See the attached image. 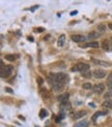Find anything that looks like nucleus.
I'll return each mask as SVG.
<instances>
[{
	"label": "nucleus",
	"instance_id": "obj_10",
	"mask_svg": "<svg viewBox=\"0 0 112 127\" xmlns=\"http://www.w3.org/2000/svg\"><path fill=\"white\" fill-rule=\"evenodd\" d=\"M106 115H107V112H103V110H101V112H97L91 117V121H92V122H95L100 116H106Z\"/></svg>",
	"mask_w": 112,
	"mask_h": 127
},
{
	"label": "nucleus",
	"instance_id": "obj_12",
	"mask_svg": "<svg viewBox=\"0 0 112 127\" xmlns=\"http://www.w3.org/2000/svg\"><path fill=\"white\" fill-rule=\"evenodd\" d=\"M88 121L87 120H83V121H80V122L76 123L74 125V127H88Z\"/></svg>",
	"mask_w": 112,
	"mask_h": 127
},
{
	"label": "nucleus",
	"instance_id": "obj_26",
	"mask_svg": "<svg viewBox=\"0 0 112 127\" xmlns=\"http://www.w3.org/2000/svg\"><path fill=\"white\" fill-rule=\"evenodd\" d=\"M5 91H6V92H8V93H14V92L12 91V90H10V89H8V88H5Z\"/></svg>",
	"mask_w": 112,
	"mask_h": 127
},
{
	"label": "nucleus",
	"instance_id": "obj_8",
	"mask_svg": "<svg viewBox=\"0 0 112 127\" xmlns=\"http://www.w3.org/2000/svg\"><path fill=\"white\" fill-rule=\"evenodd\" d=\"M102 46H103V49L106 50V51H110V50H112V44H111L110 40H105V41H103Z\"/></svg>",
	"mask_w": 112,
	"mask_h": 127
},
{
	"label": "nucleus",
	"instance_id": "obj_9",
	"mask_svg": "<svg viewBox=\"0 0 112 127\" xmlns=\"http://www.w3.org/2000/svg\"><path fill=\"white\" fill-rule=\"evenodd\" d=\"M82 47L83 48H99L100 46L98 42H88V43L84 44Z\"/></svg>",
	"mask_w": 112,
	"mask_h": 127
},
{
	"label": "nucleus",
	"instance_id": "obj_29",
	"mask_svg": "<svg viewBox=\"0 0 112 127\" xmlns=\"http://www.w3.org/2000/svg\"><path fill=\"white\" fill-rule=\"evenodd\" d=\"M108 27H109V28L112 30V23H109V24H108Z\"/></svg>",
	"mask_w": 112,
	"mask_h": 127
},
{
	"label": "nucleus",
	"instance_id": "obj_3",
	"mask_svg": "<svg viewBox=\"0 0 112 127\" xmlns=\"http://www.w3.org/2000/svg\"><path fill=\"white\" fill-rule=\"evenodd\" d=\"M72 71L73 72H81L84 73L86 71H89V65L88 64H85V63H78L77 65H75L72 68Z\"/></svg>",
	"mask_w": 112,
	"mask_h": 127
},
{
	"label": "nucleus",
	"instance_id": "obj_24",
	"mask_svg": "<svg viewBox=\"0 0 112 127\" xmlns=\"http://www.w3.org/2000/svg\"><path fill=\"white\" fill-rule=\"evenodd\" d=\"M43 82H44V81H43L42 77H37V83H39V84H43Z\"/></svg>",
	"mask_w": 112,
	"mask_h": 127
},
{
	"label": "nucleus",
	"instance_id": "obj_14",
	"mask_svg": "<svg viewBox=\"0 0 112 127\" xmlns=\"http://www.w3.org/2000/svg\"><path fill=\"white\" fill-rule=\"evenodd\" d=\"M65 42H66V35L65 34H61L59 38H58V42H57L58 47H62L63 44H65Z\"/></svg>",
	"mask_w": 112,
	"mask_h": 127
},
{
	"label": "nucleus",
	"instance_id": "obj_2",
	"mask_svg": "<svg viewBox=\"0 0 112 127\" xmlns=\"http://www.w3.org/2000/svg\"><path fill=\"white\" fill-rule=\"evenodd\" d=\"M1 63V71H0V76L1 78H7L8 76H10L14 72V67L12 65H6L4 66L2 61L0 62Z\"/></svg>",
	"mask_w": 112,
	"mask_h": 127
},
{
	"label": "nucleus",
	"instance_id": "obj_19",
	"mask_svg": "<svg viewBox=\"0 0 112 127\" xmlns=\"http://www.w3.org/2000/svg\"><path fill=\"white\" fill-rule=\"evenodd\" d=\"M47 116H48V112H47L45 108H42L41 112H40V117H41L42 119H45Z\"/></svg>",
	"mask_w": 112,
	"mask_h": 127
},
{
	"label": "nucleus",
	"instance_id": "obj_25",
	"mask_svg": "<svg viewBox=\"0 0 112 127\" xmlns=\"http://www.w3.org/2000/svg\"><path fill=\"white\" fill-rule=\"evenodd\" d=\"M36 31H37V32H42V31H44V28H43V27H39V28H36Z\"/></svg>",
	"mask_w": 112,
	"mask_h": 127
},
{
	"label": "nucleus",
	"instance_id": "obj_31",
	"mask_svg": "<svg viewBox=\"0 0 112 127\" xmlns=\"http://www.w3.org/2000/svg\"><path fill=\"white\" fill-rule=\"evenodd\" d=\"M109 40H110V42H111V44H112V38H110Z\"/></svg>",
	"mask_w": 112,
	"mask_h": 127
},
{
	"label": "nucleus",
	"instance_id": "obj_1",
	"mask_svg": "<svg viewBox=\"0 0 112 127\" xmlns=\"http://www.w3.org/2000/svg\"><path fill=\"white\" fill-rule=\"evenodd\" d=\"M49 80H53V81H56L60 84H66L68 82V75L63 72H58V73H51L50 74V78Z\"/></svg>",
	"mask_w": 112,
	"mask_h": 127
},
{
	"label": "nucleus",
	"instance_id": "obj_4",
	"mask_svg": "<svg viewBox=\"0 0 112 127\" xmlns=\"http://www.w3.org/2000/svg\"><path fill=\"white\" fill-rule=\"evenodd\" d=\"M92 91L95 93V94H98V95H101L104 91H105V84L103 83H98V84H95V86L92 88Z\"/></svg>",
	"mask_w": 112,
	"mask_h": 127
},
{
	"label": "nucleus",
	"instance_id": "obj_27",
	"mask_svg": "<svg viewBox=\"0 0 112 127\" xmlns=\"http://www.w3.org/2000/svg\"><path fill=\"white\" fill-rule=\"evenodd\" d=\"M77 13H78L77 10H73V12L71 13V16H75V15H77Z\"/></svg>",
	"mask_w": 112,
	"mask_h": 127
},
{
	"label": "nucleus",
	"instance_id": "obj_11",
	"mask_svg": "<svg viewBox=\"0 0 112 127\" xmlns=\"http://www.w3.org/2000/svg\"><path fill=\"white\" fill-rule=\"evenodd\" d=\"M85 115H86V112H85V110H80V112H77V113H75V114L73 115V119L78 120V119H80V118L84 117Z\"/></svg>",
	"mask_w": 112,
	"mask_h": 127
},
{
	"label": "nucleus",
	"instance_id": "obj_22",
	"mask_svg": "<svg viewBox=\"0 0 112 127\" xmlns=\"http://www.w3.org/2000/svg\"><path fill=\"white\" fill-rule=\"evenodd\" d=\"M107 84L109 87H112V74H110V76H109L108 80H107Z\"/></svg>",
	"mask_w": 112,
	"mask_h": 127
},
{
	"label": "nucleus",
	"instance_id": "obj_13",
	"mask_svg": "<svg viewBox=\"0 0 112 127\" xmlns=\"http://www.w3.org/2000/svg\"><path fill=\"white\" fill-rule=\"evenodd\" d=\"M18 57H19V55H17V54H6L5 55V60L8 62H14L15 60H17Z\"/></svg>",
	"mask_w": 112,
	"mask_h": 127
},
{
	"label": "nucleus",
	"instance_id": "obj_6",
	"mask_svg": "<svg viewBox=\"0 0 112 127\" xmlns=\"http://www.w3.org/2000/svg\"><path fill=\"white\" fill-rule=\"evenodd\" d=\"M92 76L94 78H104L106 76V72L103 70H93L92 71Z\"/></svg>",
	"mask_w": 112,
	"mask_h": 127
},
{
	"label": "nucleus",
	"instance_id": "obj_5",
	"mask_svg": "<svg viewBox=\"0 0 112 127\" xmlns=\"http://www.w3.org/2000/svg\"><path fill=\"white\" fill-rule=\"evenodd\" d=\"M72 41L76 42V43H82V42H85L87 40V36H84V35H81V34H74L71 36Z\"/></svg>",
	"mask_w": 112,
	"mask_h": 127
},
{
	"label": "nucleus",
	"instance_id": "obj_20",
	"mask_svg": "<svg viewBox=\"0 0 112 127\" xmlns=\"http://www.w3.org/2000/svg\"><path fill=\"white\" fill-rule=\"evenodd\" d=\"M82 88L84 90H91L92 89V86H91V83H90V82H85V83H83Z\"/></svg>",
	"mask_w": 112,
	"mask_h": 127
},
{
	"label": "nucleus",
	"instance_id": "obj_30",
	"mask_svg": "<svg viewBox=\"0 0 112 127\" xmlns=\"http://www.w3.org/2000/svg\"><path fill=\"white\" fill-rule=\"evenodd\" d=\"M37 7H39V5H36V6L32 7V8H31V10H34V9H35V8H37Z\"/></svg>",
	"mask_w": 112,
	"mask_h": 127
},
{
	"label": "nucleus",
	"instance_id": "obj_15",
	"mask_svg": "<svg viewBox=\"0 0 112 127\" xmlns=\"http://www.w3.org/2000/svg\"><path fill=\"white\" fill-rule=\"evenodd\" d=\"M100 35H101V33H100V32H97V31H92V32L88 33L87 39H95V38H99Z\"/></svg>",
	"mask_w": 112,
	"mask_h": 127
},
{
	"label": "nucleus",
	"instance_id": "obj_23",
	"mask_svg": "<svg viewBox=\"0 0 112 127\" xmlns=\"http://www.w3.org/2000/svg\"><path fill=\"white\" fill-rule=\"evenodd\" d=\"M99 28H100V31H101V33H102V32H104V31H105V28H106V26H105V25H102V24H101V25H99Z\"/></svg>",
	"mask_w": 112,
	"mask_h": 127
},
{
	"label": "nucleus",
	"instance_id": "obj_18",
	"mask_svg": "<svg viewBox=\"0 0 112 127\" xmlns=\"http://www.w3.org/2000/svg\"><path fill=\"white\" fill-rule=\"evenodd\" d=\"M67 99H68V94H65V95H61V96L58 97V100L61 102H66L67 101Z\"/></svg>",
	"mask_w": 112,
	"mask_h": 127
},
{
	"label": "nucleus",
	"instance_id": "obj_16",
	"mask_svg": "<svg viewBox=\"0 0 112 127\" xmlns=\"http://www.w3.org/2000/svg\"><path fill=\"white\" fill-rule=\"evenodd\" d=\"M103 106H104V107H107V108L112 109V99H111V100H106V101H104Z\"/></svg>",
	"mask_w": 112,
	"mask_h": 127
},
{
	"label": "nucleus",
	"instance_id": "obj_7",
	"mask_svg": "<svg viewBox=\"0 0 112 127\" xmlns=\"http://www.w3.org/2000/svg\"><path fill=\"white\" fill-rule=\"evenodd\" d=\"M91 61L93 62V64H95V65H99V66H102V67H110L111 66V64H109L108 62H105V61L95 60V59H91Z\"/></svg>",
	"mask_w": 112,
	"mask_h": 127
},
{
	"label": "nucleus",
	"instance_id": "obj_28",
	"mask_svg": "<svg viewBox=\"0 0 112 127\" xmlns=\"http://www.w3.org/2000/svg\"><path fill=\"white\" fill-rule=\"evenodd\" d=\"M28 41H30V42H33V38H32V36H28Z\"/></svg>",
	"mask_w": 112,
	"mask_h": 127
},
{
	"label": "nucleus",
	"instance_id": "obj_21",
	"mask_svg": "<svg viewBox=\"0 0 112 127\" xmlns=\"http://www.w3.org/2000/svg\"><path fill=\"white\" fill-rule=\"evenodd\" d=\"M92 75V74L91 73H90L89 71H86V72H84V73H82V76L83 77H86V78H89L90 76H91Z\"/></svg>",
	"mask_w": 112,
	"mask_h": 127
},
{
	"label": "nucleus",
	"instance_id": "obj_17",
	"mask_svg": "<svg viewBox=\"0 0 112 127\" xmlns=\"http://www.w3.org/2000/svg\"><path fill=\"white\" fill-rule=\"evenodd\" d=\"M41 94H42L43 98H45V99H46V98L48 99V98L50 97V94H49V92H48L47 90H45V89H42V90H41Z\"/></svg>",
	"mask_w": 112,
	"mask_h": 127
}]
</instances>
